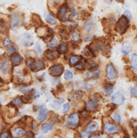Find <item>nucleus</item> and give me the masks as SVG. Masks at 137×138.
<instances>
[{
	"label": "nucleus",
	"instance_id": "nucleus-1",
	"mask_svg": "<svg viewBox=\"0 0 137 138\" xmlns=\"http://www.w3.org/2000/svg\"><path fill=\"white\" fill-rule=\"evenodd\" d=\"M128 26H129V20L124 15L117 22L116 30L120 34H124L127 30Z\"/></svg>",
	"mask_w": 137,
	"mask_h": 138
},
{
	"label": "nucleus",
	"instance_id": "nucleus-2",
	"mask_svg": "<svg viewBox=\"0 0 137 138\" xmlns=\"http://www.w3.org/2000/svg\"><path fill=\"white\" fill-rule=\"evenodd\" d=\"M11 63L10 59H5L0 62V73L3 75H7L10 73Z\"/></svg>",
	"mask_w": 137,
	"mask_h": 138
},
{
	"label": "nucleus",
	"instance_id": "nucleus-3",
	"mask_svg": "<svg viewBox=\"0 0 137 138\" xmlns=\"http://www.w3.org/2000/svg\"><path fill=\"white\" fill-rule=\"evenodd\" d=\"M64 71V67L62 65H55L50 68V75L53 77H59L62 75Z\"/></svg>",
	"mask_w": 137,
	"mask_h": 138
},
{
	"label": "nucleus",
	"instance_id": "nucleus-4",
	"mask_svg": "<svg viewBox=\"0 0 137 138\" xmlns=\"http://www.w3.org/2000/svg\"><path fill=\"white\" fill-rule=\"evenodd\" d=\"M78 122H79L78 115L76 113H73V114L70 115L67 118L66 125L70 128H75Z\"/></svg>",
	"mask_w": 137,
	"mask_h": 138
},
{
	"label": "nucleus",
	"instance_id": "nucleus-5",
	"mask_svg": "<svg viewBox=\"0 0 137 138\" xmlns=\"http://www.w3.org/2000/svg\"><path fill=\"white\" fill-rule=\"evenodd\" d=\"M112 101L116 105H121L124 102V97L121 92H117L112 97Z\"/></svg>",
	"mask_w": 137,
	"mask_h": 138
},
{
	"label": "nucleus",
	"instance_id": "nucleus-6",
	"mask_svg": "<svg viewBox=\"0 0 137 138\" xmlns=\"http://www.w3.org/2000/svg\"><path fill=\"white\" fill-rule=\"evenodd\" d=\"M106 77L109 80H114L116 77V72L112 65L109 64L106 66Z\"/></svg>",
	"mask_w": 137,
	"mask_h": 138
},
{
	"label": "nucleus",
	"instance_id": "nucleus-7",
	"mask_svg": "<svg viewBox=\"0 0 137 138\" xmlns=\"http://www.w3.org/2000/svg\"><path fill=\"white\" fill-rule=\"evenodd\" d=\"M104 131L107 134H115L119 131L118 128L114 125L112 123H106L104 125Z\"/></svg>",
	"mask_w": 137,
	"mask_h": 138
},
{
	"label": "nucleus",
	"instance_id": "nucleus-8",
	"mask_svg": "<svg viewBox=\"0 0 137 138\" xmlns=\"http://www.w3.org/2000/svg\"><path fill=\"white\" fill-rule=\"evenodd\" d=\"M22 41L24 45H26V47H30L33 44V40H32V37L29 35V34H25L21 37Z\"/></svg>",
	"mask_w": 137,
	"mask_h": 138
},
{
	"label": "nucleus",
	"instance_id": "nucleus-9",
	"mask_svg": "<svg viewBox=\"0 0 137 138\" xmlns=\"http://www.w3.org/2000/svg\"><path fill=\"white\" fill-rule=\"evenodd\" d=\"M44 56H45V57H47V59L52 60V61L55 60L58 57L57 53H55V51H53L51 50H47L44 53Z\"/></svg>",
	"mask_w": 137,
	"mask_h": 138
},
{
	"label": "nucleus",
	"instance_id": "nucleus-10",
	"mask_svg": "<svg viewBox=\"0 0 137 138\" xmlns=\"http://www.w3.org/2000/svg\"><path fill=\"white\" fill-rule=\"evenodd\" d=\"M20 17L19 16L13 15L12 16V20H11V29H15L16 27L19 26L20 24Z\"/></svg>",
	"mask_w": 137,
	"mask_h": 138
},
{
	"label": "nucleus",
	"instance_id": "nucleus-11",
	"mask_svg": "<svg viewBox=\"0 0 137 138\" xmlns=\"http://www.w3.org/2000/svg\"><path fill=\"white\" fill-rule=\"evenodd\" d=\"M98 106V102L96 99H92L88 104H87V108L90 110H95V109Z\"/></svg>",
	"mask_w": 137,
	"mask_h": 138
},
{
	"label": "nucleus",
	"instance_id": "nucleus-12",
	"mask_svg": "<svg viewBox=\"0 0 137 138\" xmlns=\"http://www.w3.org/2000/svg\"><path fill=\"white\" fill-rule=\"evenodd\" d=\"M98 129V125L97 122H92L88 124V127H87V131H89L90 133H92V132H95L96 131H97Z\"/></svg>",
	"mask_w": 137,
	"mask_h": 138
},
{
	"label": "nucleus",
	"instance_id": "nucleus-13",
	"mask_svg": "<svg viewBox=\"0 0 137 138\" xmlns=\"http://www.w3.org/2000/svg\"><path fill=\"white\" fill-rule=\"evenodd\" d=\"M26 65L27 67L32 71H36V63L35 62V60L33 59H29L26 61Z\"/></svg>",
	"mask_w": 137,
	"mask_h": 138
},
{
	"label": "nucleus",
	"instance_id": "nucleus-14",
	"mask_svg": "<svg viewBox=\"0 0 137 138\" xmlns=\"http://www.w3.org/2000/svg\"><path fill=\"white\" fill-rule=\"evenodd\" d=\"M47 118V112L46 110H41L39 113H38V119L40 122H43V121H45Z\"/></svg>",
	"mask_w": 137,
	"mask_h": 138
},
{
	"label": "nucleus",
	"instance_id": "nucleus-15",
	"mask_svg": "<svg viewBox=\"0 0 137 138\" xmlns=\"http://www.w3.org/2000/svg\"><path fill=\"white\" fill-rule=\"evenodd\" d=\"M131 67L134 70V71H137V54H133L132 56V58H131Z\"/></svg>",
	"mask_w": 137,
	"mask_h": 138
},
{
	"label": "nucleus",
	"instance_id": "nucleus-16",
	"mask_svg": "<svg viewBox=\"0 0 137 138\" xmlns=\"http://www.w3.org/2000/svg\"><path fill=\"white\" fill-rule=\"evenodd\" d=\"M53 128V124L51 123H47V124H43L41 126V131L42 133H47L48 131H50V130H52Z\"/></svg>",
	"mask_w": 137,
	"mask_h": 138
},
{
	"label": "nucleus",
	"instance_id": "nucleus-17",
	"mask_svg": "<svg viewBox=\"0 0 137 138\" xmlns=\"http://www.w3.org/2000/svg\"><path fill=\"white\" fill-rule=\"evenodd\" d=\"M130 50H131V48H130V44L129 43L124 44V45L122 47V49H121L122 53H124V54H125V55H128L130 53Z\"/></svg>",
	"mask_w": 137,
	"mask_h": 138
},
{
	"label": "nucleus",
	"instance_id": "nucleus-18",
	"mask_svg": "<svg viewBox=\"0 0 137 138\" xmlns=\"http://www.w3.org/2000/svg\"><path fill=\"white\" fill-rule=\"evenodd\" d=\"M67 7L66 5V4H64L61 7L59 12V16L61 17H64L66 14H67Z\"/></svg>",
	"mask_w": 137,
	"mask_h": 138
},
{
	"label": "nucleus",
	"instance_id": "nucleus-19",
	"mask_svg": "<svg viewBox=\"0 0 137 138\" xmlns=\"http://www.w3.org/2000/svg\"><path fill=\"white\" fill-rule=\"evenodd\" d=\"M46 20H47V23H50L52 25H55V24L57 23V20L55 17H53L51 14H47L46 16Z\"/></svg>",
	"mask_w": 137,
	"mask_h": 138
},
{
	"label": "nucleus",
	"instance_id": "nucleus-20",
	"mask_svg": "<svg viewBox=\"0 0 137 138\" xmlns=\"http://www.w3.org/2000/svg\"><path fill=\"white\" fill-rule=\"evenodd\" d=\"M47 46H48L50 48H52V49L57 47V46H58V41H57V39L53 38L50 42L47 43Z\"/></svg>",
	"mask_w": 137,
	"mask_h": 138
},
{
	"label": "nucleus",
	"instance_id": "nucleus-21",
	"mask_svg": "<svg viewBox=\"0 0 137 138\" xmlns=\"http://www.w3.org/2000/svg\"><path fill=\"white\" fill-rule=\"evenodd\" d=\"M25 134V131L21 128H17L14 130V135L16 137H20Z\"/></svg>",
	"mask_w": 137,
	"mask_h": 138
},
{
	"label": "nucleus",
	"instance_id": "nucleus-22",
	"mask_svg": "<svg viewBox=\"0 0 137 138\" xmlns=\"http://www.w3.org/2000/svg\"><path fill=\"white\" fill-rule=\"evenodd\" d=\"M12 62L15 65H19L22 62V58L19 56V55H16L12 57Z\"/></svg>",
	"mask_w": 137,
	"mask_h": 138
},
{
	"label": "nucleus",
	"instance_id": "nucleus-23",
	"mask_svg": "<svg viewBox=\"0 0 137 138\" xmlns=\"http://www.w3.org/2000/svg\"><path fill=\"white\" fill-rule=\"evenodd\" d=\"M67 50V44L63 43V44H62L59 47L58 51L61 53H66Z\"/></svg>",
	"mask_w": 137,
	"mask_h": 138
},
{
	"label": "nucleus",
	"instance_id": "nucleus-24",
	"mask_svg": "<svg viewBox=\"0 0 137 138\" xmlns=\"http://www.w3.org/2000/svg\"><path fill=\"white\" fill-rule=\"evenodd\" d=\"M79 62V59L77 56H72L70 58V63L71 65H75L76 64H77Z\"/></svg>",
	"mask_w": 137,
	"mask_h": 138
},
{
	"label": "nucleus",
	"instance_id": "nucleus-25",
	"mask_svg": "<svg viewBox=\"0 0 137 138\" xmlns=\"http://www.w3.org/2000/svg\"><path fill=\"white\" fill-rule=\"evenodd\" d=\"M105 88L107 94H112V92H113V86L112 84H106Z\"/></svg>",
	"mask_w": 137,
	"mask_h": 138
},
{
	"label": "nucleus",
	"instance_id": "nucleus-26",
	"mask_svg": "<svg viewBox=\"0 0 137 138\" xmlns=\"http://www.w3.org/2000/svg\"><path fill=\"white\" fill-rule=\"evenodd\" d=\"M36 67H37V69H38V71H41V70H42L44 68V63H43V62L42 61H38L37 62H36Z\"/></svg>",
	"mask_w": 137,
	"mask_h": 138
},
{
	"label": "nucleus",
	"instance_id": "nucleus-27",
	"mask_svg": "<svg viewBox=\"0 0 137 138\" xmlns=\"http://www.w3.org/2000/svg\"><path fill=\"white\" fill-rule=\"evenodd\" d=\"M12 104H14L15 106H20L22 104L21 98H15V99L12 101Z\"/></svg>",
	"mask_w": 137,
	"mask_h": 138
},
{
	"label": "nucleus",
	"instance_id": "nucleus-28",
	"mask_svg": "<svg viewBox=\"0 0 137 138\" xmlns=\"http://www.w3.org/2000/svg\"><path fill=\"white\" fill-rule=\"evenodd\" d=\"M73 77V74L70 71H66L64 73V79L65 80H70Z\"/></svg>",
	"mask_w": 137,
	"mask_h": 138
},
{
	"label": "nucleus",
	"instance_id": "nucleus-29",
	"mask_svg": "<svg viewBox=\"0 0 137 138\" xmlns=\"http://www.w3.org/2000/svg\"><path fill=\"white\" fill-rule=\"evenodd\" d=\"M6 137H11V133L9 131H6V132H4V133L0 134V138Z\"/></svg>",
	"mask_w": 137,
	"mask_h": 138
},
{
	"label": "nucleus",
	"instance_id": "nucleus-30",
	"mask_svg": "<svg viewBox=\"0 0 137 138\" xmlns=\"http://www.w3.org/2000/svg\"><path fill=\"white\" fill-rule=\"evenodd\" d=\"M22 101L25 102V103H29L31 101V97L30 96H22L21 97Z\"/></svg>",
	"mask_w": 137,
	"mask_h": 138
},
{
	"label": "nucleus",
	"instance_id": "nucleus-31",
	"mask_svg": "<svg viewBox=\"0 0 137 138\" xmlns=\"http://www.w3.org/2000/svg\"><path fill=\"white\" fill-rule=\"evenodd\" d=\"M113 119H114V120L116 121V122H118V123H120L121 122V118L120 116V115H118V114H114L113 115Z\"/></svg>",
	"mask_w": 137,
	"mask_h": 138
},
{
	"label": "nucleus",
	"instance_id": "nucleus-32",
	"mask_svg": "<svg viewBox=\"0 0 137 138\" xmlns=\"http://www.w3.org/2000/svg\"><path fill=\"white\" fill-rule=\"evenodd\" d=\"M15 52H16V49H15L14 47H11L8 48V50H7V53H8V54H9V55H12V54H14Z\"/></svg>",
	"mask_w": 137,
	"mask_h": 138
},
{
	"label": "nucleus",
	"instance_id": "nucleus-33",
	"mask_svg": "<svg viewBox=\"0 0 137 138\" xmlns=\"http://www.w3.org/2000/svg\"><path fill=\"white\" fill-rule=\"evenodd\" d=\"M130 94H131V96L136 95H137V86H135L134 88H133V89H131Z\"/></svg>",
	"mask_w": 137,
	"mask_h": 138
},
{
	"label": "nucleus",
	"instance_id": "nucleus-34",
	"mask_svg": "<svg viewBox=\"0 0 137 138\" xmlns=\"http://www.w3.org/2000/svg\"><path fill=\"white\" fill-rule=\"evenodd\" d=\"M124 16L126 17L128 20H130V19L132 18V14H131V13L129 11H127V10L125 11V12H124Z\"/></svg>",
	"mask_w": 137,
	"mask_h": 138
},
{
	"label": "nucleus",
	"instance_id": "nucleus-35",
	"mask_svg": "<svg viewBox=\"0 0 137 138\" xmlns=\"http://www.w3.org/2000/svg\"><path fill=\"white\" fill-rule=\"evenodd\" d=\"M70 109V104L69 103H66L64 105V113H67Z\"/></svg>",
	"mask_w": 137,
	"mask_h": 138
},
{
	"label": "nucleus",
	"instance_id": "nucleus-36",
	"mask_svg": "<svg viewBox=\"0 0 137 138\" xmlns=\"http://www.w3.org/2000/svg\"><path fill=\"white\" fill-rule=\"evenodd\" d=\"M10 43H11V40H10L9 38H6V39L4 41L3 45H4V47H7L8 44H10Z\"/></svg>",
	"mask_w": 137,
	"mask_h": 138
},
{
	"label": "nucleus",
	"instance_id": "nucleus-37",
	"mask_svg": "<svg viewBox=\"0 0 137 138\" xmlns=\"http://www.w3.org/2000/svg\"><path fill=\"white\" fill-rule=\"evenodd\" d=\"M20 91L23 93H27L29 91V87H23V88L20 89Z\"/></svg>",
	"mask_w": 137,
	"mask_h": 138
},
{
	"label": "nucleus",
	"instance_id": "nucleus-38",
	"mask_svg": "<svg viewBox=\"0 0 137 138\" xmlns=\"http://www.w3.org/2000/svg\"><path fill=\"white\" fill-rule=\"evenodd\" d=\"M36 50H37V51H38L39 53H41L42 52L41 47V45H40L39 44H37V45H36Z\"/></svg>",
	"mask_w": 137,
	"mask_h": 138
},
{
	"label": "nucleus",
	"instance_id": "nucleus-39",
	"mask_svg": "<svg viewBox=\"0 0 137 138\" xmlns=\"http://www.w3.org/2000/svg\"><path fill=\"white\" fill-rule=\"evenodd\" d=\"M90 134H91V133H90L89 131H84V132L82 134V137H88Z\"/></svg>",
	"mask_w": 137,
	"mask_h": 138
},
{
	"label": "nucleus",
	"instance_id": "nucleus-40",
	"mask_svg": "<svg viewBox=\"0 0 137 138\" xmlns=\"http://www.w3.org/2000/svg\"><path fill=\"white\" fill-rule=\"evenodd\" d=\"M75 68L77 69V70H83V69H84V67L82 65V64H79V65H78L77 66H76Z\"/></svg>",
	"mask_w": 137,
	"mask_h": 138
},
{
	"label": "nucleus",
	"instance_id": "nucleus-41",
	"mask_svg": "<svg viewBox=\"0 0 137 138\" xmlns=\"http://www.w3.org/2000/svg\"><path fill=\"white\" fill-rule=\"evenodd\" d=\"M72 37H73V38H74V40H77V39H78V34L76 32H73Z\"/></svg>",
	"mask_w": 137,
	"mask_h": 138
},
{
	"label": "nucleus",
	"instance_id": "nucleus-42",
	"mask_svg": "<svg viewBox=\"0 0 137 138\" xmlns=\"http://www.w3.org/2000/svg\"><path fill=\"white\" fill-rule=\"evenodd\" d=\"M26 137H34V134H32V132H28L26 134Z\"/></svg>",
	"mask_w": 137,
	"mask_h": 138
},
{
	"label": "nucleus",
	"instance_id": "nucleus-43",
	"mask_svg": "<svg viewBox=\"0 0 137 138\" xmlns=\"http://www.w3.org/2000/svg\"><path fill=\"white\" fill-rule=\"evenodd\" d=\"M53 1L55 4H58V3H59V2H60V1H61V0H53Z\"/></svg>",
	"mask_w": 137,
	"mask_h": 138
},
{
	"label": "nucleus",
	"instance_id": "nucleus-44",
	"mask_svg": "<svg viewBox=\"0 0 137 138\" xmlns=\"http://www.w3.org/2000/svg\"><path fill=\"white\" fill-rule=\"evenodd\" d=\"M106 3H108V4H110L111 2H112V0H104Z\"/></svg>",
	"mask_w": 137,
	"mask_h": 138
},
{
	"label": "nucleus",
	"instance_id": "nucleus-45",
	"mask_svg": "<svg viewBox=\"0 0 137 138\" xmlns=\"http://www.w3.org/2000/svg\"><path fill=\"white\" fill-rule=\"evenodd\" d=\"M93 137H100V136L99 135H94Z\"/></svg>",
	"mask_w": 137,
	"mask_h": 138
},
{
	"label": "nucleus",
	"instance_id": "nucleus-46",
	"mask_svg": "<svg viewBox=\"0 0 137 138\" xmlns=\"http://www.w3.org/2000/svg\"><path fill=\"white\" fill-rule=\"evenodd\" d=\"M1 128H2V125H1V124H0V130H1Z\"/></svg>",
	"mask_w": 137,
	"mask_h": 138
},
{
	"label": "nucleus",
	"instance_id": "nucleus-47",
	"mask_svg": "<svg viewBox=\"0 0 137 138\" xmlns=\"http://www.w3.org/2000/svg\"><path fill=\"white\" fill-rule=\"evenodd\" d=\"M118 1H120V2H121V1H122V0H118Z\"/></svg>",
	"mask_w": 137,
	"mask_h": 138
},
{
	"label": "nucleus",
	"instance_id": "nucleus-48",
	"mask_svg": "<svg viewBox=\"0 0 137 138\" xmlns=\"http://www.w3.org/2000/svg\"><path fill=\"white\" fill-rule=\"evenodd\" d=\"M134 1H135V2H137V0H134Z\"/></svg>",
	"mask_w": 137,
	"mask_h": 138
},
{
	"label": "nucleus",
	"instance_id": "nucleus-49",
	"mask_svg": "<svg viewBox=\"0 0 137 138\" xmlns=\"http://www.w3.org/2000/svg\"><path fill=\"white\" fill-rule=\"evenodd\" d=\"M0 54H1V53H0Z\"/></svg>",
	"mask_w": 137,
	"mask_h": 138
}]
</instances>
